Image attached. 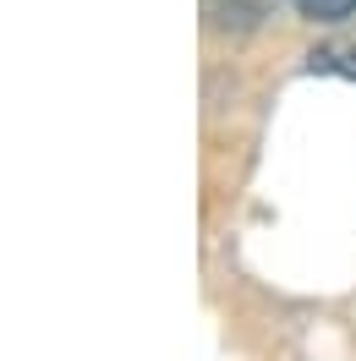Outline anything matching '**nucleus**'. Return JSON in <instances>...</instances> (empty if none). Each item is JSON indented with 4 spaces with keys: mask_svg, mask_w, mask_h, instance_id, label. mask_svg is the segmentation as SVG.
Returning a JSON list of instances; mask_svg holds the SVG:
<instances>
[{
    "mask_svg": "<svg viewBox=\"0 0 356 361\" xmlns=\"http://www.w3.org/2000/svg\"><path fill=\"white\" fill-rule=\"evenodd\" d=\"M296 6H302L307 23H345L356 11V0H296Z\"/></svg>",
    "mask_w": 356,
    "mask_h": 361,
    "instance_id": "2",
    "label": "nucleus"
},
{
    "mask_svg": "<svg viewBox=\"0 0 356 361\" xmlns=\"http://www.w3.org/2000/svg\"><path fill=\"white\" fill-rule=\"evenodd\" d=\"M274 6L280 0H208V17L220 27H252V23H263Z\"/></svg>",
    "mask_w": 356,
    "mask_h": 361,
    "instance_id": "1",
    "label": "nucleus"
}]
</instances>
